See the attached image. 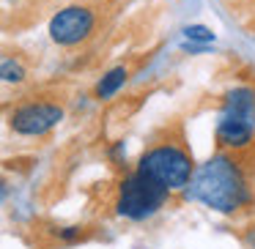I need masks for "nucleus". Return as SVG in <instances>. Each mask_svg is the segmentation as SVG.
Masks as SVG:
<instances>
[{
    "label": "nucleus",
    "instance_id": "1",
    "mask_svg": "<svg viewBox=\"0 0 255 249\" xmlns=\"http://www.w3.org/2000/svg\"><path fill=\"white\" fill-rule=\"evenodd\" d=\"M189 186H192V197L220 214H236L253 197L247 172L242 162L231 154H217L206 165H200V170L192 172Z\"/></svg>",
    "mask_w": 255,
    "mask_h": 249
},
{
    "label": "nucleus",
    "instance_id": "2",
    "mask_svg": "<svg viewBox=\"0 0 255 249\" xmlns=\"http://www.w3.org/2000/svg\"><path fill=\"white\" fill-rule=\"evenodd\" d=\"M137 170L143 175L154 178L156 183H162L170 192V189L189 186L192 172H195V162H192L189 148L181 140H162V143H154L140 156Z\"/></svg>",
    "mask_w": 255,
    "mask_h": 249
},
{
    "label": "nucleus",
    "instance_id": "3",
    "mask_svg": "<svg viewBox=\"0 0 255 249\" xmlns=\"http://www.w3.org/2000/svg\"><path fill=\"white\" fill-rule=\"evenodd\" d=\"M165 200H167V189L162 183H156L154 178L134 170L132 175L124 178L121 189H118L116 214L132 222H143L148 216H154L165 205Z\"/></svg>",
    "mask_w": 255,
    "mask_h": 249
},
{
    "label": "nucleus",
    "instance_id": "4",
    "mask_svg": "<svg viewBox=\"0 0 255 249\" xmlns=\"http://www.w3.org/2000/svg\"><path fill=\"white\" fill-rule=\"evenodd\" d=\"M96 28V14L88 6H66L50 19V39L58 47H77L85 39H91Z\"/></svg>",
    "mask_w": 255,
    "mask_h": 249
},
{
    "label": "nucleus",
    "instance_id": "5",
    "mask_svg": "<svg viewBox=\"0 0 255 249\" xmlns=\"http://www.w3.org/2000/svg\"><path fill=\"white\" fill-rule=\"evenodd\" d=\"M61 121L63 107L58 101H28L11 112L8 126L14 134H22V137H41V134L52 132Z\"/></svg>",
    "mask_w": 255,
    "mask_h": 249
},
{
    "label": "nucleus",
    "instance_id": "6",
    "mask_svg": "<svg viewBox=\"0 0 255 249\" xmlns=\"http://www.w3.org/2000/svg\"><path fill=\"white\" fill-rule=\"evenodd\" d=\"M253 137H255V126L250 118L233 115V112H220V121H217V143L222 148L242 151L253 143Z\"/></svg>",
    "mask_w": 255,
    "mask_h": 249
},
{
    "label": "nucleus",
    "instance_id": "7",
    "mask_svg": "<svg viewBox=\"0 0 255 249\" xmlns=\"http://www.w3.org/2000/svg\"><path fill=\"white\" fill-rule=\"evenodd\" d=\"M222 112H233V115H242V118L255 121V90H250V88H233L231 93L225 96Z\"/></svg>",
    "mask_w": 255,
    "mask_h": 249
},
{
    "label": "nucleus",
    "instance_id": "8",
    "mask_svg": "<svg viewBox=\"0 0 255 249\" xmlns=\"http://www.w3.org/2000/svg\"><path fill=\"white\" fill-rule=\"evenodd\" d=\"M127 80H129V72L124 66L110 69V72H107L99 83H96V90H94L96 99H113V96H116L124 85H127Z\"/></svg>",
    "mask_w": 255,
    "mask_h": 249
},
{
    "label": "nucleus",
    "instance_id": "9",
    "mask_svg": "<svg viewBox=\"0 0 255 249\" xmlns=\"http://www.w3.org/2000/svg\"><path fill=\"white\" fill-rule=\"evenodd\" d=\"M25 77H28V69H25L22 61H17V58H8V55L0 58V83L19 85V83H25Z\"/></svg>",
    "mask_w": 255,
    "mask_h": 249
},
{
    "label": "nucleus",
    "instance_id": "10",
    "mask_svg": "<svg viewBox=\"0 0 255 249\" xmlns=\"http://www.w3.org/2000/svg\"><path fill=\"white\" fill-rule=\"evenodd\" d=\"M184 39L189 44H211L214 41V30L206 28V25H189V28H184Z\"/></svg>",
    "mask_w": 255,
    "mask_h": 249
},
{
    "label": "nucleus",
    "instance_id": "11",
    "mask_svg": "<svg viewBox=\"0 0 255 249\" xmlns=\"http://www.w3.org/2000/svg\"><path fill=\"white\" fill-rule=\"evenodd\" d=\"M58 238H63V241H77L80 236H83V227H61V230L55 233Z\"/></svg>",
    "mask_w": 255,
    "mask_h": 249
},
{
    "label": "nucleus",
    "instance_id": "12",
    "mask_svg": "<svg viewBox=\"0 0 255 249\" xmlns=\"http://www.w3.org/2000/svg\"><path fill=\"white\" fill-rule=\"evenodd\" d=\"M244 241H247V244H250V247H253V249H255V227H253V230H250V233H247V236H244Z\"/></svg>",
    "mask_w": 255,
    "mask_h": 249
},
{
    "label": "nucleus",
    "instance_id": "13",
    "mask_svg": "<svg viewBox=\"0 0 255 249\" xmlns=\"http://www.w3.org/2000/svg\"><path fill=\"white\" fill-rule=\"evenodd\" d=\"M6 192H8V186H6V181H3V178H0V203H3V200H6Z\"/></svg>",
    "mask_w": 255,
    "mask_h": 249
}]
</instances>
